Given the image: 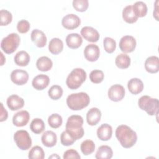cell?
<instances>
[{
	"mask_svg": "<svg viewBox=\"0 0 159 159\" xmlns=\"http://www.w3.org/2000/svg\"><path fill=\"white\" fill-rule=\"evenodd\" d=\"M115 134L120 144L125 148L133 147L137 140L136 132L126 125H119L116 130Z\"/></svg>",
	"mask_w": 159,
	"mask_h": 159,
	"instance_id": "cell-1",
	"label": "cell"
},
{
	"mask_svg": "<svg viewBox=\"0 0 159 159\" xmlns=\"http://www.w3.org/2000/svg\"><path fill=\"white\" fill-rule=\"evenodd\" d=\"M83 119L79 115H72L70 116L66 124V130L75 140H78L84 135L83 128Z\"/></svg>",
	"mask_w": 159,
	"mask_h": 159,
	"instance_id": "cell-2",
	"label": "cell"
},
{
	"mask_svg": "<svg viewBox=\"0 0 159 159\" xmlns=\"http://www.w3.org/2000/svg\"><path fill=\"white\" fill-rule=\"evenodd\" d=\"M89 96L84 92L71 94L66 98V104L73 111L83 109L89 105Z\"/></svg>",
	"mask_w": 159,
	"mask_h": 159,
	"instance_id": "cell-3",
	"label": "cell"
},
{
	"mask_svg": "<svg viewBox=\"0 0 159 159\" xmlns=\"http://www.w3.org/2000/svg\"><path fill=\"white\" fill-rule=\"evenodd\" d=\"M86 79V71L80 68L73 70L67 76L66 84L71 89H76L81 86Z\"/></svg>",
	"mask_w": 159,
	"mask_h": 159,
	"instance_id": "cell-4",
	"label": "cell"
},
{
	"mask_svg": "<svg viewBox=\"0 0 159 159\" xmlns=\"http://www.w3.org/2000/svg\"><path fill=\"white\" fill-rule=\"evenodd\" d=\"M139 107L150 116L158 114V100L157 98H152L149 96H142L138 101Z\"/></svg>",
	"mask_w": 159,
	"mask_h": 159,
	"instance_id": "cell-5",
	"label": "cell"
},
{
	"mask_svg": "<svg viewBox=\"0 0 159 159\" xmlns=\"http://www.w3.org/2000/svg\"><path fill=\"white\" fill-rule=\"evenodd\" d=\"M20 40V37L17 34H9L2 39L1 42V49L7 54L12 53L19 47Z\"/></svg>",
	"mask_w": 159,
	"mask_h": 159,
	"instance_id": "cell-6",
	"label": "cell"
},
{
	"mask_svg": "<svg viewBox=\"0 0 159 159\" xmlns=\"http://www.w3.org/2000/svg\"><path fill=\"white\" fill-rule=\"evenodd\" d=\"M14 140L17 146L22 150H27L32 145V139L27 131L19 130L15 132Z\"/></svg>",
	"mask_w": 159,
	"mask_h": 159,
	"instance_id": "cell-7",
	"label": "cell"
},
{
	"mask_svg": "<svg viewBox=\"0 0 159 159\" xmlns=\"http://www.w3.org/2000/svg\"><path fill=\"white\" fill-rule=\"evenodd\" d=\"M119 48L124 53L133 52L136 47V40L131 35L123 36L119 42Z\"/></svg>",
	"mask_w": 159,
	"mask_h": 159,
	"instance_id": "cell-8",
	"label": "cell"
},
{
	"mask_svg": "<svg viewBox=\"0 0 159 159\" xmlns=\"http://www.w3.org/2000/svg\"><path fill=\"white\" fill-rule=\"evenodd\" d=\"M125 89L120 84H114L111 86L108 90V97L112 101L117 102L121 101L125 96Z\"/></svg>",
	"mask_w": 159,
	"mask_h": 159,
	"instance_id": "cell-9",
	"label": "cell"
},
{
	"mask_svg": "<svg viewBox=\"0 0 159 159\" xmlns=\"http://www.w3.org/2000/svg\"><path fill=\"white\" fill-rule=\"evenodd\" d=\"M81 24L80 17L74 14H69L65 16L61 20V24L66 29L72 30L77 28Z\"/></svg>",
	"mask_w": 159,
	"mask_h": 159,
	"instance_id": "cell-10",
	"label": "cell"
},
{
	"mask_svg": "<svg viewBox=\"0 0 159 159\" xmlns=\"http://www.w3.org/2000/svg\"><path fill=\"white\" fill-rule=\"evenodd\" d=\"M11 80L17 85H23L28 81L29 74L25 70L16 69L11 72Z\"/></svg>",
	"mask_w": 159,
	"mask_h": 159,
	"instance_id": "cell-11",
	"label": "cell"
},
{
	"mask_svg": "<svg viewBox=\"0 0 159 159\" xmlns=\"http://www.w3.org/2000/svg\"><path fill=\"white\" fill-rule=\"evenodd\" d=\"M100 50L99 47L96 44H89L84 50V55L85 58L89 61H95L99 57Z\"/></svg>",
	"mask_w": 159,
	"mask_h": 159,
	"instance_id": "cell-12",
	"label": "cell"
},
{
	"mask_svg": "<svg viewBox=\"0 0 159 159\" xmlns=\"http://www.w3.org/2000/svg\"><path fill=\"white\" fill-rule=\"evenodd\" d=\"M81 35L88 42H96L99 39V34L96 29L92 27L85 26L81 30Z\"/></svg>",
	"mask_w": 159,
	"mask_h": 159,
	"instance_id": "cell-13",
	"label": "cell"
},
{
	"mask_svg": "<svg viewBox=\"0 0 159 159\" xmlns=\"http://www.w3.org/2000/svg\"><path fill=\"white\" fill-rule=\"evenodd\" d=\"M30 119V114L28 111L23 110L16 113L12 117V123L17 127L25 125Z\"/></svg>",
	"mask_w": 159,
	"mask_h": 159,
	"instance_id": "cell-14",
	"label": "cell"
},
{
	"mask_svg": "<svg viewBox=\"0 0 159 159\" xmlns=\"http://www.w3.org/2000/svg\"><path fill=\"white\" fill-rule=\"evenodd\" d=\"M30 38L32 41L38 47H43L47 43V37L43 32L40 30L34 29L31 32Z\"/></svg>",
	"mask_w": 159,
	"mask_h": 159,
	"instance_id": "cell-15",
	"label": "cell"
},
{
	"mask_svg": "<svg viewBox=\"0 0 159 159\" xmlns=\"http://www.w3.org/2000/svg\"><path fill=\"white\" fill-rule=\"evenodd\" d=\"M49 83L50 78L47 75L40 74L33 78L32 84L35 89L43 90L48 86Z\"/></svg>",
	"mask_w": 159,
	"mask_h": 159,
	"instance_id": "cell-16",
	"label": "cell"
},
{
	"mask_svg": "<svg viewBox=\"0 0 159 159\" xmlns=\"http://www.w3.org/2000/svg\"><path fill=\"white\" fill-rule=\"evenodd\" d=\"M8 107L11 111H17L22 108L24 106L23 98L16 94H12L9 96L6 101Z\"/></svg>",
	"mask_w": 159,
	"mask_h": 159,
	"instance_id": "cell-17",
	"label": "cell"
},
{
	"mask_svg": "<svg viewBox=\"0 0 159 159\" xmlns=\"http://www.w3.org/2000/svg\"><path fill=\"white\" fill-rule=\"evenodd\" d=\"M101 112L97 107L90 109L86 114V121L89 125H96L101 120Z\"/></svg>",
	"mask_w": 159,
	"mask_h": 159,
	"instance_id": "cell-18",
	"label": "cell"
},
{
	"mask_svg": "<svg viewBox=\"0 0 159 159\" xmlns=\"http://www.w3.org/2000/svg\"><path fill=\"white\" fill-rule=\"evenodd\" d=\"M112 135V127L107 124H103L97 130L98 137L102 141L109 140Z\"/></svg>",
	"mask_w": 159,
	"mask_h": 159,
	"instance_id": "cell-19",
	"label": "cell"
},
{
	"mask_svg": "<svg viewBox=\"0 0 159 159\" xmlns=\"http://www.w3.org/2000/svg\"><path fill=\"white\" fill-rule=\"evenodd\" d=\"M145 68L150 73H156L159 70V58L156 56L148 57L145 61Z\"/></svg>",
	"mask_w": 159,
	"mask_h": 159,
	"instance_id": "cell-20",
	"label": "cell"
},
{
	"mask_svg": "<svg viewBox=\"0 0 159 159\" xmlns=\"http://www.w3.org/2000/svg\"><path fill=\"white\" fill-rule=\"evenodd\" d=\"M83 42L81 36L77 33L68 34L66 37V43L67 46L72 49L79 48Z\"/></svg>",
	"mask_w": 159,
	"mask_h": 159,
	"instance_id": "cell-21",
	"label": "cell"
},
{
	"mask_svg": "<svg viewBox=\"0 0 159 159\" xmlns=\"http://www.w3.org/2000/svg\"><path fill=\"white\" fill-rule=\"evenodd\" d=\"M41 140L44 146L47 147H52L57 143V137L56 134L53 131L47 130L42 134Z\"/></svg>",
	"mask_w": 159,
	"mask_h": 159,
	"instance_id": "cell-22",
	"label": "cell"
},
{
	"mask_svg": "<svg viewBox=\"0 0 159 159\" xmlns=\"http://www.w3.org/2000/svg\"><path fill=\"white\" fill-rule=\"evenodd\" d=\"M127 88L132 94H137L143 91V83L140 79L134 78L128 81Z\"/></svg>",
	"mask_w": 159,
	"mask_h": 159,
	"instance_id": "cell-23",
	"label": "cell"
},
{
	"mask_svg": "<svg viewBox=\"0 0 159 159\" xmlns=\"http://www.w3.org/2000/svg\"><path fill=\"white\" fill-rule=\"evenodd\" d=\"M53 66V62L50 58L43 56L38 58L36 62L37 69L42 71H47L50 70Z\"/></svg>",
	"mask_w": 159,
	"mask_h": 159,
	"instance_id": "cell-24",
	"label": "cell"
},
{
	"mask_svg": "<svg viewBox=\"0 0 159 159\" xmlns=\"http://www.w3.org/2000/svg\"><path fill=\"white\" fill-rule=\"evenodd\" d=\"M30 55L29 53L24 50L18 52L14 56L15 63L20 66H27L30 61Z\"/></svg>",
	"mask_w": 159,
	"mask_h": 159,
	"instance_id": "cell-25",
	"label": "cell"
},
{
	"mask_svg": "<svg viewBox=\"0 0 159 159\" xmlns=\"http://www.w3.org/2000/svg\"><path fill=\"white\" fill-rule=\"evenodd\" d=\"M63 48V43L58 38H53L49 42L48 50L53 55H58L61 53Z\"/></svg>",
	"mask_w": 159,
	"mask_h": 159,
	"instance_id": "cell-26",
	"label": "cell"
},
{
	"mask_svg": "<svg viewBox=\"0 0 159 159\" xmlns=\"http://www.w3.org/2000/svg\"><path fill=\"white\" fill-rule=\"evenodd\" d=\"M112 155L113 152L109 146L101 145L98 148L95 157L97 159H110Z\"/></svg>",
	"mask_w": 159,
	"mask_h": 159,
	"instance_id": "cell-27",
	"label": "cell"
},
{
	"mask_svg": "<svg viewBox=\"0 0 159 159\" xmlns=\"http://www.w3.org/2000/svg\"><path fill=\"white\" fill-rule=\"evenodd\" d=\"M122 18L129 24L134 23L137 20L138 17L134 12L132 6L128 5L124 8L122 11Z\"/></svg>",
	"mask_w": 159,
	"mask_h": 159,
	"instance_id": "cell-28",
	"label": "cell"
},
{
	"mask_svg": "<svg viewBox=\"0 0 159 159\" xmlns=\"http://www.w3.org/2000/svg\"><path fill=\"white\" fill-rule=\"evenodd\" d=\"M116 66L121 69L127 68L130 65V58L125 53H120L115 60Z\"/></svg>",
	"mask_w": 159,
	"mask_h": 159,
	"instance_id": "cell-29",
	"label": "cell"
},
{
	"mask_svg": "<svg viewBox=\"0 0 159 159\" xmlns=\"http://www.w3.org/2000/svg\"><path fill=\"white\" fill-rule=\"evenodd\" d=\"M132 8L134 14L138 18L145 16L147 13V6L143 1H137L132 6Z\"/></svg>",
	"mask_w": 159,
	"mask_h": 159,
	"instance_id": "cell-30",
	"label": "cell"
},
{
	"mask_svg": "<svg viewBox=\"0 0 159 159\" xmlns=\"http://www.w3.org/2000/svg\"><path fill=\"white\" fill-rule=\"evenodd\" d=\"M45 128L44 122L40 118L34 119L30 124L31 131L35 134H41L45 130Z\"/></svg>",
	"mask_w": 159,
	"mask_h": 159,
	"instance_id": "cell-31",
	"label": "cell"
},
{
	"mask_svg": "<svg viewBox=\"0 0 159 159\" xmlns=\"http://www.w3.org/2000/svg\"><path fill=\"white\" fill-rule=\"evenodd\" d=\"M81 151L84 155L93 153L95 150V144L93 140H86L83 141L80 146Z\"/></svg>",
	"mask_w": 159,
	"mask_h": 159,
	"instance_id": "cell-32",
	"label": "cell"
},
{
	"mask_svg": "<svg viewBox=\"0 0 159 159\" xmlns=\"http://www.w3.org/2000/svg\"><path fill=\"white\" fill-rule=\"evenodd\" d=\"M28 157L30 159H43L45 153L41 147L36 145L30 149L29 152Z\"/></svg>",
	"mask_w": 159,
	"mask_h": 159,
	"instance_id": "cell-33",
	"label": "cell"
},
{
	"mask_svg": "<svg viewBox=\"0 0 159 159\" xmlns=\"http://www.w3.org/2000/svg\"><path fill=\"white\" fill-rule=\"evenodd\" d=\"M48 94L52 99L58 100L62 96L63 89L59 85H53L49 89Z\"/></svg>",
	"mask_w": 159,
	"mask_h": 159,
	"instance_id": "cell-34",
	"label": "cell"
},
{
	"mask_svg": "<svg viewBox=\"0 0 159 159\" xmlns=\"http://www.w3.org/2000/svg\"><path fill=\"white\" fill-rule=\"evenodd\" d=\"M62 122L63 120L61 116L57 113L50 115L48 118V125L53 129L60 127L62 124Z\"/></svg>",
	"mask_w": 159,
	"mask_h": 159,
	"instance_id": "cell-35",
	"label": "cell"
},
{
	"mask_svg": "<svg viewBox=\"0 0 159 159\" xmlns=\"http://www.w3.org/2000/svg\"><path fill=\"white\" fill-rule=\"evenodd\" d=\"M103 45L104 50L108 53H111L116 50V42L115 40L111 37H105L103 40Z\"/></svg>",
	"mask_w": 159,
	"mask_h": 159,
	"instance_id": "cell-36",
	"label": "cell"
},
{
	"mask_svg": "<svg viewBox=\"0 0 159 159\" xmlns=\"http://www.w3.org/2000/svg\"><path fill=\"white\" fill-rule=\"evenodd\" d=\"M104 78V75L102 71L99 70H93L89 74V79L91 82L98 84L101 83Z\"/></svg>",
	"mask_w": 159,
	"mask_h": 159,
	"instance_id": "cell-37",
	"label": "cell"
},
{
	"mask_svg": "<svg viewBox=\"0 0 159 159\" xmlns=\"http://www.w3.org/2000/svg\"><path fill=\"white\" fill-rule=\"evenodd\" d=\"M1 25H7L10 24L12 20V14L7 10L1 9L0 11Z\"/></svg>",
	"mask_w": 159,
	"mask_h": 159,
	"instance_id": "cell-38",
	"label": "cell"
},
{
	"mask_svg": "<svg viewBox=\"0 0 159 159\" xmlns=\"http://www.w3.org/2000/svg\"><path fill=\"white\" fill-rule=\"evenodd\" d=\"M72 4L75 9L79 12L86 11L89 6L88 0H73Z\"/></svg>",
	"mask_w": 159,
	"mask_h": 159,
	"instance_id": "cell-39",
	"label": "cell"
},
{
	"mask_svg": "<svg viewBox=\"0 0 159 159\" xmlns=\"http://www.w3.org/2000/svg\"><path fill=\"white\" fill-rule=\"evenodd\" d=\"M60 141L63 145L69 146L73 144L76 140L70 135V134L66 130H65L61 134Z\"/></svg>",
	"mask_w": 159,
	"mask_h": 159,
	"instance_id": "cell-40",
	"label": "cell"
},
{
	"mask_svg": "<svg viewBox=\"0 0 159 159\" xmlns=\"http://www.w3.org/2000/svg\"><path fill=\"white\" fill-rule=\"evenodd\" d=\"M30 23L27 20H20L17 24V29L21 34L27 33L30 29Z\"/></svg>",
	"mask_w": 159,
	"mask_h": 159,
	"instance_id": "cell-41",
	"label": "cell"
},
{
	"mask_svg": "<svg viewBox=\"0 0 159 159\" xmlns=\"http://www.w3.org/2000/svg\"><path fill=\"white\" fill-rule=\"evenodd\" d=\"M63 158L64 159H68V158L80 159L81 157L76 150L74 149H70L65 152Z\"/></svg>",
	"mask_w": 159,
	"mask_h": 159,
	"instance_id": "cell-42",
	"label": "cell"
},
{
	"mask_svg": "<svg viewBox=\"0 0 159 159\" xmlns=\"http://www.w3.org/2000/svg\"><path fill=\"white\" fill-rule=\"evenodd\" d=\"M1 119H0V121L2 122L4 120H6L7 119L8 113H7V111L6 110V109L4 108L2 103L1 104Z\"/></svg>",
	"mask_w": 159,
	"mask_h": 159,
	"instance_id": "cell-43",
	"label": "cell"
},
{
	"mask_svg": "<svg viewBox=\"0 0 159 159\" xmlns=\"http://www.w3.org/2000/svg\"><path fill=\"white\" fill-rule=\"evenodd\" d=\"M60 158V157L58 156V155H57V154H53L52 155H51V156H50L49 157H48V158L50 159V158Z\"/></svg>",
	"mask_w": 159,
	"mask_h": 159,
	"instance_id": "cell-44",
	"label": "cell"
},
{
	"mask_svg": "<svg viewBox=\"0 0 159 159\" xmlns=\"http://www.w3.org/2000/svg\"><path fill=\"white\" fill-rule=\"evenodd\" d=\"M1 58H2V59H1V65H2L3 64H4V63L5 62V61H6V58L5 59H2V57H4L3 56V54H2V52H1Z\"/></svg>",
	"mask_w": 159,
	"mask_h": 159,
	"instance_id": "cell-45",
	"label": "cell"
}]
</instances>
